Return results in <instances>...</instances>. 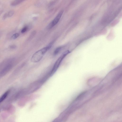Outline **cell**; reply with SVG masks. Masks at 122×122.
I'll use <instances>...</instances> for the list:
<instances>
[{
	"label": "cell",
	"instance_id": "obj_1",
	"mask_svg": "<svg viewBox=\"0 0 122 122\" xmlns=\"http://www.w3.org/2000/svg\"><path fill=\"white\" fill-rule=\"evenodd\" d=\"M52 43L50 44L47 46L36 52L33 55L31 59V62H38L42 58L46 52L51 47Z\"/></svg>",
	"mask_w": 122,
	"mask_h": 122
},
{
	"label": "cell",
	"instance_id": "obj_2",
	"mask_svg": "<svg viewBox=\"0 0 122 122\" xmlns=\"http://www.w3.org/2000/svg\"><path fill=\"white\" fill-rule=\"evenodd\" d=\"M69 53L70 52L68 50L65 51L58 59L55 62L51 71V74H53L56 71L59 66L63 60Z\"/></svg>",
	"mask_w": 122,
	"mask_h": 122
},
{
	"label": "cell",
	"instance_id": "obj_3",
	"mask_svg": "<svg viewBox=\"0 0 122 122\" xmlns=\"http://www.w3.org/2000/svg\"><path fill=\"white\" fill-rule=\"evenodd\" d=\"M63 11L61 10L49 25V28H51L56 25L60 19L63 13Z\"/></svg>",
	"mask_w": 122,
	"mask_h": 122
},
{
	"label": "cell",
	"instance_id": "obj_4",
	"mask_svg": "<svg viewBox=\"0 0 122 122\" xmlns=\"http://www.w3.org/2000/svg\"><path fill=\"white\" fill-rule=\"evenodd\" d=\"M9 91H8L5 92L0 97V103L3 102L7 97L9 93Z\"/></svg>",
	"mask_w": 122,
	"mask_h": 122
},
{
	"label": "cell",
	"instance_id": "obj_5",
	"mask_svg": "<svg viewBox=\"0 0 122 122\" xmlns=\"http://www.w3.org/2000/svg\"><path fill=\"white\" fill-rule=\"evenodd\" d=\"M24 0H14L11 3V5L12 6H15L20 3Z\"/></svg>",
	"mask_w": 122,
	"mask_h": 122
},
{
	"label": "cell",
	"instance_id": "obj_6",
	"mask_svg": "<svg viewBox=\"0 0 122 122\" xmlns=\"http://www.w3.org/2000/svg\"><path fill=\"white\" fill-rule=\"evenodd\" d=\"M62 48V46H60L56 48L54 52V55H56L58 54Z\"/></svg>",
	"mask_w": 122,
	"mask_h": 122
},
{
	"label": "cell",
	"instance_id": "obj_7",
	"mask_svg": "<svg viewBox=\"0 0 122 122\" xmlns=\"http://www.w3.org/2000/svg\"><path fill=\"white\" fill-rule=\"evenodd\" d=\"M14 13V10H12L10 11L7 13L8 17H10L12 16Z\"/></svg>",
	"mask_w": 122,
	"mask_h": 122
},
{
	"label": "cell",
	"instance_id": "obj_8",
	"mask_svg": "<svg viewBox=\"0 0 122 122\" xmlns=\"http://www.w3.org/2000/svg\"><path fill=\"white\" fill-rule=\"evenodd\" d=\"M19 36V34L18 33H16L13 34L11 36L12 39H15L17 38Z\"/></svg>",
	"mask_w": 122,
	"mask_h": 122
},
{
	"label": "cell",
	"instance_id": "obj_9",
	"mask_svg": "<svg viewBox=\"0 0 122 122\" xmlns=\"http://www.w3.org/2000/svg\"><path fill=\"white\" fill-rule=\"evenodd\" d=\"M28 27L27 26L24 27L21 30V32L22 33H23L25 32L27 30Z\"/></svg>",
	"mask_w": 122,
	"mask_h": 122
},
{
	"label": "cell",
	"instance_id": "obj_10",
	"mask_svg": "<svg viewBox=\"0 0 122 122\" xmlns=\"http://www.w3.org/2000/svg\"><path fill=\"white\" fill-rule=\"evenodd\" d=\"M16 46L15 45H11L9 46L10 48L12 49H15L16 48Z\"/></svg>",
	"mask_w": 122,
	"mask_h": 122
},
{
	"label": "cell",
	"instance_id": "obj_11",
	"mask_svg": "<svg viewBox=\"0 0 122 122\" xmlns=\"http://www.w3.org/2000/svg\"><path fill=\"white\" fill-rule=\"evenodd\" d=\"M7 13H5L3 15V19L4 20L5 19L8 17Z\"/></svg>",
	"mask_w": 122,
	"mask_h": 122
}]
</instances>
